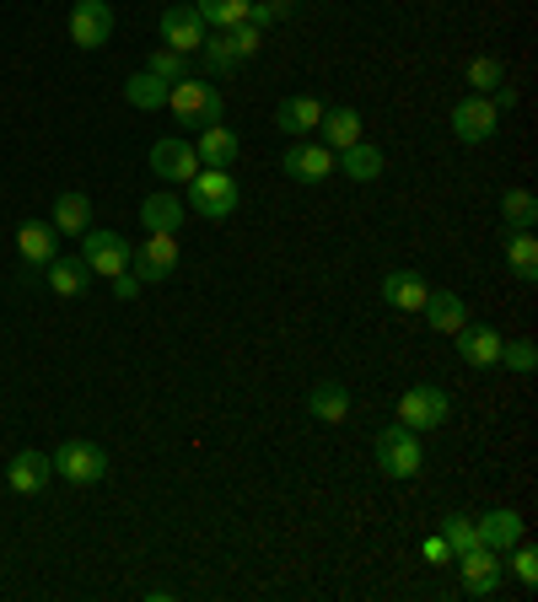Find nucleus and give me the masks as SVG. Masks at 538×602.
<instances>
[{"instance_id":"nucleus-17","label":"nucleus","mask_w":538,"mask_h":602,"mask_svg":"<svg viewBox=\"0 0 538 602\" xmlns=\"http://www.w3.org/2000/svg\"><path fill=\"white\" fill-rule=\"evenodd\" d=\"M425 296H431V285L420 281L414 270H388V275H382V302L399 307V313H420Z\"/></svg>"},{"instance_id":"nucleus-2","label":"nucleus","mask_w":538,"mask_h":602,"mask_svg":"<svg viewBox=\"0 0 538 602\" xmlns=\"http://www.w3.org/2000/svg\"><path fill=\"white\" fill-rule=\"evenodd\" d=\"M189 204H194L205 221H226V215H238L243 189H238L232 172H221V167H200V172L189 178Z\"/></svg>"},{"instance_id":"nucleus-9","label":"nucleus","mask_w":538,"mask_h":602,"mask_svg":"<svg viewBox=\"0 0 538 602\" xmlns=\"http://www.w3.org/2000/svg\"><path fill=\"white\" fill-rule=\"evenodd\" d=\"M114 39V6L108 0H76L71 6V43L76 49H103Z\"/></svg>"},{"instance_id":"nucleus-19","label":"nucleus","mask_w":538,"mask_h":602,"mask_svg":"<svg viewBox=\"0 0 538 602\" xmlns=\"http://www.w3.org/2000/svg\"><path fill=\"white\" fill-rule=\"evenodd\" d=\"M238 135L232 129H221V124H210V129H200L194 135V157H200V167H221V172H232V161H238Z\"/></svg>"},{"instance_id":"nucleus-26","label":"nucleus","mask_w":538,"mask_h":602,"mask_svg":"<svg viewBox=\"0 0 538 602\" xmlns=\"http://www.w3.org/2000/svg\"><path fill=\"white\" fill-rule=\"evenodd\" d=\"M339 172H345L350 183H372L377 172H382V151H377L372 140H356V146L339 151Z\"/></svg>"},{"instance_id":"nucleus-6","label":"nucleus","mask_w":538,"mask_h":602,"mask_svg":"<svg viewBox=\"0 0 538 602\" xmlns=\"http://www.w3.org/2000/svg\"><path fill=\"white\" fill-rule=\"evenodd\" d=\"M129 253H135V247H129L119 232H108V226H86V232H82V258L92 264V275H108V281H114V275H125Z\"/></svg>"},{"instance_id":"nucleus-16","label":"nucleus","mask_w":538,"mask_h":602,"mask_svg":"<svg viewBox=\"0 0 538 602\" xmlns=\"http://www.w3.org/2000/svg\"><path fill=\"white\" fill-rule=\"evenodd\" d=\"M43 270H49V291H54V296H65V302H76L86 285L97 281V275H92V264H86L82 253H76V258H60V253H54Z\"/></svg>"},{"instance_id":"nucleus-32","label":"nucleus","mask_w":538,"mask_h":602,"mask_svg":"<svg viewBox=\"0 0 538 602\" xmlns=\"http://www.w3.org/2000/svg\"><path fill=\"white\" fill-rule=\"evenodd\" d=\"M125 103L129 108H162L167 103V81H157L151 71H135L125 81Z\"/></svg>"},{"instance_id":"nucleus-15","label":"nucleus","mask_w":538,"mask_h":602,"mask_svg":"<svg viewBox=\"0 0 538 602\" xmlns=\"http://www.w3.org/2000/svg\"><path fill=\"white\" fill-rule=\"evenodd\" d=\"M500 339L496 328H485V323H463L457 328V361L463 366H496L500 361Z\"/></svg>"},{"instance_id":"nucleus-33","label":"nucleus","mask_w":538,"mask_h":602,"mask_svg":"<svg viewBox=\"0 0 538 602\" xmlns=\"http://www.w3.org/2000/svg\"><path fill=\"white\" fill-rule=\"evenodd\" d=\"M506 264H511V275H517V281H538V242H534V232H517V237L506 242Z\"/></svg>"},{"instance_id":"nucleus-30","label":"nucleus","mask_w":538,"mask_h":602,"mask_svg":"<svg viewBox=\"0 0 538 602\" xmlns=\"http://www.w3.org/2000/svg\"><path fill=\"white\" fill-rule=\"evenodd\" d=\"M200 49H205V71H210V76H232V71L243 65V54H238L232 33H215V39L205 33V43H200Z\"/></svg>"},{"instance_id":"nucleus-36","label":"nucleus","mask_w":538,"mask_h":602,"mask_svg":"<svg viewBox=\"0 0 538 602\" xmlns=\"http://www.w3.org/2000/svg\"><path fill=\"white\" fill-rule=\"evenodd\" d=\"M291 11H296V0H249V17H243V22L264 33V28H275V22H286Z\"/></svg>"},{"instance_id":"nucleus-41","label":"nucleus","mask_w":538,"mask_h":602,"mask_svg":"<svg viewBox=\"0 0 538 602\" xmlns=\"http://www.w3.org/2000/svg\"><path fill=\"white\" fill-rule=\"evenodd\" d=\"M114 291H119V302H135V296H140V281H135V275H114Z\"/></svg>"},{"instance_id":"nucleus-3","label":"nucleus","mask_w":538,"mask_h":602,"mask_svg":"<svg viewBox=\"0 0 538 602\" xmlns=\"http://www.w3.org/2000/svg\"><path fill=\"white\" fill-rule=\"evenodd\" d=\"M49 463H54V474L71 484H97L108 474V446L97 442H82V436H71V442H60L49 452Z\"/></svg>"},{"instance_id":"nucleus-39","label":"nucleus","mask_w":538,"mask_h":602,"mask_svg":"<svg viewBox=\"0 0 538 602\" xmlns=\"http://www.w3.org/2000/svg\"><path fill=\"white\" fill-rule=\"evenodd\" d=\"M226 33H232V43H238V54H243V60H253V54L264 49V33L249 28V22H238V28H226Z\"/></svg>"},{"instance_id":"nucleus-38","label":"nucleus","mask_w":538,"mask_h":602,"mask_svg":"<svg viewBox=\"0 0 538 602\" xmlns=\"http://www.w3.org/2000/svg\"><path fill=\"white\" fill-rule=\"evenodd\" d=\"M506 555H511V570H517V581H523V587H534V581H538V555H534V549L517 538Z\"/></svg>"},{"instance_id":"nucleus-25","label":"nucleus","mask_w":538,"mask_h":602,"mask_svg":"<svg viewBox=\"0 0 538 602\" xmlns=\"http://www.w3.org/2000/svg\"><path fill=\"white\" fill-rule=\"evenodd\" d=\"M54 242H60V232H54L49 221H28V226L17 232V247H22V258H28L33 270H43V264H49V258L60 253Z\"/></svg>"},{"instance_id":"nucleus-12","label":"nucleus","mask_w":538,"mask_h":602,"mask_svg":"<svg viewBox=\"0 0 538 602\" xmlns=\"http://www.w3.org/2000/svg\"><path fill=\"white\" fill-rule=\"evenodd\" d=\"M281 167H286L296 183H324V178L334 172V151L324 146V140H318V146H313V140H291Z\"/></svg>"},{"instance_id":"nucleus-31","label":"nucleus","mask_w":538,"mask_h":602,"mask_svg":"<svg viewBox=\"0 0 538 602\" xmlns=\"http://www.w3.org/2000/svg\"><path fill=\"white\" fill-rule=\"evenodd\" d=\"M463 81H468L479 97H490L496 86H506V60H496V54H479V60H468Z\"/></svg>"},{"instance_id":"nucleus-8","label":"nucleus","mask_w":538,"mask_h":602,"mask_svg":"<svg viewBox=\"0 0 538 602\" xmlns=\"http://www.w3.org/2000/svg\"><path fill=\"white\" fill-rule=\"evenodd\" d=\"M457 564H463V592L468 598H496L500 581H506V560H500L496 549H468V555H457Z\"/></svg>"},{"instance_id":"nucleus-40","label":"nucleus","mask_w":538,"mask_h":602,"mask_svg":"<svg viewBox=\"0 0 538 602\" xmlns=\"http://www.w3.org/2000/svg\"><path fill=\"white\" fill-rule=\"evenodd\" d=\"M420 555H425V564H453V549H447V538L436 532V538H425L420 543Z\"/></svg>"},{"instance_id":"nucleus-11","label":"nucleus","mask_w":538,"mask_h":602,"mask_svg":"<svg viewBox=\"0 0 538 602\" xmlns=\"http://www.w3.org/2000/svg\"><path fill=\"white\" fill-rule=\"evenodd\" d=\"M151 172L167 178V183H189L194 172H200V157H194V140H178V135H167L151 146Z\"/></svg>"},{"instance_id":"nucleus-37","label":"nucleus","mask_w":538,"mask_h":602,"mask_svg":"<svg viewBox=\"0 0 538 602\" xmlns=\"http://www.w3.org/2000/svg\"><path fill=\"white\" fill-rule=\"evenodd\" d=\"M500 361L511 366V371H534V366H538L534 339H511V345H500Z\"/></svg>"},{"instance_id":"nucleus-5","label":"nucleus","mask_w":538,"mask_h":602,"mask_svg":"<svg viewBox=\"0 0 538 602\" xmlns=\"http://www.w3.org/2000/svg\"><path fill=\"white\" fill-rule=\"evenodd\" d=\"M447 414H453V399L436 382H420V388H410L399 399V425H410V431H436Z\"/></svg>"},{"instance_id":"nucleus-13","label":"nucleus","mask_w":538,"mask_h":602,"mask_svg":"<svg viewBox=\"0 0 538 602\" xmlns=\"http://www.w3.org/2000/svg\"><path fill=\"white\" fill-rule=\"evenodd\" d=\"M162 43L167 49H178V54H200V43H205L200 11H194V6H167L162 11Z\"/></svg>"},{"instance_id":"nucleus-7","label":"nucleus","mask_w":538,"mask_h":602,"mask_svg":"<svg viewBox=\"0 0 538 602\" xmlns=\"http://www.w3.org/2000/svg\"><path fill=\"white\" fill-rule=\"evenodd\" d=\"M172 270H178V232H151L146 247H135V253H129V275H135L140 285L167 281Z\"/></svg>"},{"instance_id":"nucleus-20","label":"nucleus","mask_w":538,"mask_h":602,"mask_svg":"<svg viewBox=\"0 0 538 602\" xmlns=\"http://www.w3.org/2000/svg\"><path fill=\"white\" fill-rule=\"evenodd\" d=\"M318 119H324V103L318 97H281L275 103V124L286 129L291 140H302L307 129H318Z\"/></svg>"},{"instance_id":"nucleus-4","label":"nucleus","mask_w":538,"mask_h":602,"mask_svg":"<svg viewBox=\"0 0 538 602\" xmlns=\"http://www.w3.org/2000/svg\"><path fill=\"white\" fill-rule=\"evenodd\" d=\"M420 463H425V452H420V436H414L410 425L377 431V468H382L388 479H414Z\"/></svg>"},{"instance_id":"nucleus-10","label":"nucleus","mask_w":538,"mask_h":602,"mask_svg":"<svg viewBox=\"0 0 538 602\" xmlns=\"http://www.w3.org/2000/svg\"><path fill=\"white\" fill-rule=\"evenodd\" d=\"M496 124H500V108L490 103V97H463L453 108V135L463 140V146H479V140H490L496 135Z\"/></svg>"},{"instance_id":"nucleus-18","label":"nucleus","mask_w":538,"mask_h":602,"mask_svg":"<svg viewBox=\"0 0 538 602\" xmlns=\"http://www.w3.org/2000/svg\"><path fill=\"white\" fill-rule=\"evenodd\" d=\"M474 532H479V543H485V549L506 555V549L523 538V517H517V511H506V506H496V511L474 517Z\"/></svg>"},{"instance_id":"nucleus-21","label":"nucleus","mask_w":538,"mask_h":602,"mask_svg":"<svg viewBox=\"0 0 538 602\" xmlns=\"http://www.w3.org/2000/svg\"><path fill=\"white\" fill-rule=\"evenodd\" d=\"M189 215H183V200L178 194H146L140 200V226L146 232H178Z\"/></svg>"},{"instance_id":"nucleus-24","label":"nucleus","mask_w":538,"mask_h":602,"mask_svg":"<svg viewBox=\"0 0 538 602\" xmlns=\"http://www.w3.org/2000/svg\"><path fill=\"white\" fill-rule=\"evenodd\" d=\"M307 414L324 420V425H339V420L350 414V388H345V382H318V388L307 393Z\"/></svg>"},{"instance_id":"nucleus-1","label":"nucleus","mask_w":538,"mask_h":602,"mask_svg":"<svg viewBox=\"0 0 538 602\" xmlns=\"http://www.w3.org/2000/svg\"><path fill=\"white\" fill-rule=\"evenodd\" d=\"M221 92L210 86L205 76H183V81H172L167 86V114L178 119V129H210V124H221Z\"/></svg>"},{"instance_id":"nucleus-29","label":"nucleus","mask_w":538,"mask_h":602,"mask_svg":"<svg viewBox=\"0 0 538 602\" xmlns=\"http://www.w3.org/2000/svg\"><path fill=\"white\" fill-rule=\"evenodd\" d=\"M500 215H506V226H517V232H534V221H538L534 189H506V194H500Z\"/></svg>"},{"instance_id":"nucleus-28","label":"nucleus","mask_w":538,"mask_h":602,"mask_svg":"<svg viewBox=\"0 0 538 602\" xmlns=\"http://www.w3.org/2000/svg\"><path fill=\"white\" fill-rule=\"evenodd\" d=\"M194 11H200L205 28L226 33V28H238V22L249 17V0H194Z\"/></svg>"},{"instance_id":"nucleus-27","label":"nucleus","mask_w":538,"mask_h":602,"mask_svg":"<svg viewBox=\"0 0 538 602\" xmlns=\"http://www.w3.org/2000/svg\"><path fill=\"white\" fill-rule=\"evenodd\" d=\"M49 226H54V232H71V237L86 232V226H92V200H86L82 189H65V194L54 200V221H49Z\"/></svg>"},{"instance_id":"nucleus-14","label":"nucleus","mask_w":538,"mask_h":602,"mask_svg":"<svg viewBox=\"0 0 538 602\" xmlns=\"http://www.w3.org/2000/svg\"><path fill=\"white\" fill-rule=\"evenodd\" d=\"M54 479V463H49V452H17L11 463H6V484L17 489V495H39L43 484Z\"/></svg>"},{"instance_id":"nucleus-34","label":"nucleus","mask_w":538,"mask_h":602,"mask_svg":"<svg viewBox=\"0 0 538 602\" xmlns=\"http://www.w3.org/2000/svg\"><path fill=\"white\" fill-rule=\"evenodd\" d=\"M442 538H447V549L457 555H468V549H479V532H474V517H463V511H453L447 522H442Z\"/></svg>"},{"instance_id":"nucleus-22","label":"nucleus","mask_w":538,"mask_h":602,"mask_svg":"<svg viewBox=\"0 0 538 602\" xmlns=\"http://www.w3.org/2000/svg\"><path fill=\"white\" fill-rule=\"evenodd\" d=\"M420 313H425V323H431L436 334H457V328L468 323V307H463V296H453V291H431Z\"/></svg>"},{"instance_id":"nucleus-23","label":"nucleus","mask_w":538,"mask_h":602,"mask_svg":"<svg viewBox=\"0 0 538 602\" xmlns=\"http://www.w3.org/2000/svg\"><path fill=\"white\" fill-rule=\"evenodd\" d=\"M318 135H324V146H329V151H345V146H356V140H361V114H356V108H324Z\"/></svg>"},{"instance_id":"nucleus-35","label":"nucleus","mask_w":538,"mask_h":602,"mask_svg":"<svg viewBox=\"0 0 538 602\" xmlns=\"http://www.w3.org/2000/svg\"><path fill=\"white\" fill-rule=\"evenodd\" d=\"M146 71H151L157 81H167V86H172V81H183V76H189V54H178V49H151Z\"/></svg>"}]
</instances>
